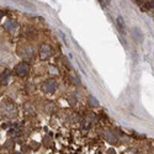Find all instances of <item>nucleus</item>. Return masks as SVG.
<instances>
[{
    "mask_svg": "<svg viewBox=\"0 0 154 154\" xmlns=\"http://www.w3.org/2000/svg\"><path fill=\"white\" fill-rule=\"evenodd\" d=\"M58 88V83L56 80H47L43 85H42V89L45 93H48V94H52L56 91V89Z\"/></svg>",
    "mask_w": 154,
    "mask_h": 154,
    "instance_id": "nucleus-4",
    "label": "nucleus"
},
{
    "mask_svg": "<svg viewBox=\"0 0 154 154\" xmlns=\"http://www.w3.org/2000/svg\"><path fill=\"white\" fill-rule=\"evenodd\" d=\"M15 72H16V74L19 76H22V78H25V76L29 75L30 67H29V64L26 62H21V63H19L17 66L15 67Z\"/></svg>",
    "mask_w": 154,
    "mask_h": 154,
    "instance_id": "nucleus-2",
    "label": "nucleus"
},
{
    "mask_svg": "<svg viewBox=\"0 0 154 154\" xmlns=\"http://www.w3.org/2000/svg\"><path fill=\"white\" fill-rule=\"evenodd\" d=\"M10 78H11L10 70H5V72L2 74V76H0V82H2L3 85H8L9 82H10Z\"/></svg>",
    "mask_w": 154,
    "mask_h": 154,
    "instance_id": "nucleus-7",
    "label": "nucleus"
},
{
    "mask_svg": "<svg viewBox=\"0 0 154 154\" xmlns=\"http://www.w3.org/2000/svg\"><path fill=\"white\" fill-rule=\"evenodd\" d=\"M88 100H89V105H90V106H93V107L99 106V101H97L96 97H94V96H89Z\"/></svg>",
    "mask_w": 154,
    "mask_h": 154,
    "instance_id": "nucleus-10",
    "label": "nucleus"
},
{
    "mask_svg": "<svg viewBox=\"0 0 154 154\" xmlns=\"http://www.w3.org/2000/svg\"><path fill=\"white\" fill-rule=\"evenodd\" d=\"M4 15H5V12H4L3 10H0V20L3 19V16H4Z\"/></svg>",
    "mask_w": 154,
    "mask_h": 154,
    "instance_id": "nucleus-14",
    "label": "nucleus"
},
{
    "mask_svg": "<svg viewBox=\"0 0 154 154\" xmlns=\"http://www.w3.org/2000/svg\"><path fill=\"white\" fill-rule=\"evenodd\" d=\"M147 4V8H154V2H146Z\"/></svg>",
    "mask_w": 154,
    "mask_h": 154,
    "instance_id": "nucleus-13",
    "label": "nucleus"
},
{
    "mask_svg": "<svg viewBox=\"0 0 154 154\" xmlns=\"http://www.w3.org/2000/svg\"><path fill=\"white\" fill-rule=\"evenodd\" d=\"M4 27H5V30H8V31H10V32H14V31H16V29L19 27V22H17L16 20L8 19V20L5 21V23H4Z\"/></svg>",
    "mask_w": 154,
    "mask_h": 154,
    "instance_id": "nucleus-6",
    "label": "nucleus"
},
{
    "mask_svg": "<svg viewBox=\"0 0 154 154\" xmlns=\"http://www.w3.org/2000/svg\"><path fill=\"white\" fill-rule=\"evenodd\" d=\"M0 110H2V113L5 117L9 119H14L17 115V107L16 105L9 99H4L2 102V106H0Z\"/></svg>",
    "mask_w": 154,
    "mask_h": 154,
    "instance_id": "nucleus-1",
    "label": "nucleus"
},
{
    "mask_svg": "<svg viewBox=\"0 0 154 154\" xmlns=\"http://www.w3.org/2000/svg\"><path fill=\"white\" fill-rule=\"evenodd\" d=\"M117 27H119V30H120V32L122 33V35H125L126 32V27H125V22H123V19L122 17H117Z\"/></svg>",
    "mask_w": 154,
    "mask_h": 154,
    "instance_id": "nucleus-9",
    "label": "nucleus"
},
{
    "mask_svg": "<svg viewBox=\"0 0 154 154\" xmlns=\"http://www.w3.org/2000/svg\"><path fill=\"white\" fill-rule=\"evenodd\" d=\"M109 154H115V153L113 152H109Z\"/></svg>",
    "mask_w": 154,
    "mask_h": 154,
    "instance_id": "nucleus-15",
    "label": "nucleus"
},
{
    "mask_svg": "<svg viewBox=\"0 0 154 154\" xmlns=\"http://www.w3.org/2000/svg\"><path fill=\"white\" fill-rule=\"evenodd\" d=\"M105 138L109 140L110 143H115L117 140V137L115 136V133H112L111 131H105Z\"/></svg>",
    "mask_w": 154,
    "mask_h": 154,
    "instance_id": "nucleus-8",
    "label": "nucleus"
},
{
    "mask_svg": "<svg viewBox=\"0 0 154 154\" xmlns=\"http://www.w3.org/2000/svg\"><path fill=\"white\" fill-rule=\"evenodd\" d=\"M19 54H20L23 59L29 60V59H31V58L33 57V51H32V48H31L29 45H23L22 47L19 48Z\"/></svg>",
    "mask_w": 154,
    "mask_h": 154,
    "instance_id": "nucleus-3",
    "label": "nucleus"
},
{
    "mask_svg": "<svg viewBox=\"0 0 154 154\" xmlns=\"http://www.w3.org/2000/svg\"><path fill=\"white\" fill-rule=\"evenodd\" d=\"M69 79L72 80V83H73V84H75V85H80V80H79V78H78V76L70 75V76H69Z\"/></svg>",
    "mask_w": 154,
    "mask_h": 154,
    "instance_id": "nucleus-11",
    "label": "nucleus"
},
{
    "mask_svg": "<svg viewBox=\"0 0 154 154\" xmlns=\"http://www.w3.org/2000/svg\"><path fill=\"white\" fill-rule=\"evenodd\" d=\"M51 56H52V48H51L49 45H41V48H40V57L41 59H48Z\"/></svg>",
    "mask_w": 154,
    "mask_h": 154,
    "instance_id": "nucleus-5",
    "label": "nucleus"
},
{
    "mask_svg": "<svg viewBox=\"0 0 154 154\" xmlns=\"http://www.w3.org/2000/svg\"><path fill=\"white\" fill-rule=\"evenodd\" d=\"M12 146H14V140H8V142L5 143V147H6V148H9V149H11V148H12Z\"/></svg>",
    "mask_w": 154,
    "mask_h": 154,
    "instance_id": "nucleus-12",
    "label": "nucleus"
}]
</instances>
